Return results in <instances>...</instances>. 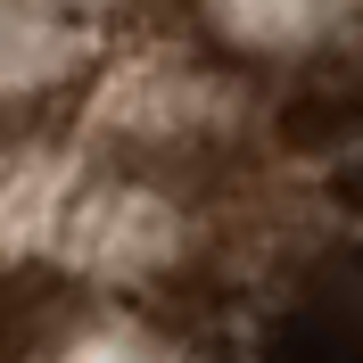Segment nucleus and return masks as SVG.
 <instances>
[{"label": "nucleus", "instance_id": "2", "mask_svg": "<svg viewBox=\"0 0 363 363\" xmlns=\"http://www.w3.org/2000/svg\"><path fill=\"white\" fill-rule=\"evenodd\" d=\"M330 199H339L347 215H363V165H339V174H330Z\"/></svg>", "mask_w": 363, "mask_h": 363}, {"label": "nucleus", "instance_id": "1", "mask_svg": "<svg viewBox=\"0 0 363 363\" xmlns=\"http://www.w3.org/2000/svg\"><path fill=\"white\" fill-rule=\"evenodd\" d=\"M264 363H363V306H297L264 330Z\"/></svg>", "mask_w": 363, "mask_h": 363}]
</instances>
